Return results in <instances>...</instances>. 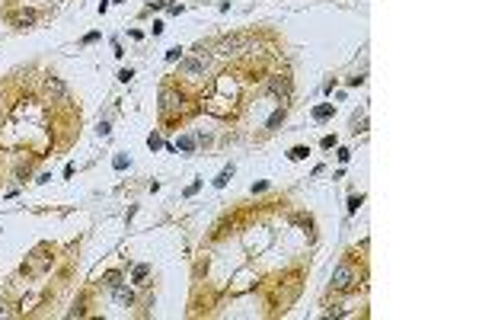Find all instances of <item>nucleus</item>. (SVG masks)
Masks as SVG:
<instances>
[{
  "label": "nucleus",
  "mask_w": 479,
  "mask_h": 320,
  "mask_svg": "<svg viewBox=\"0 0 479 320\" xmlns=\"http://www.w3.org/2000/svg\"><path fill=\"white\" fill-rule=\"evenodd\" d=\"M118 282H121L118 272H106V285H109V288H112V285H118Z\"/></svg>",
  "instance_id": "nucleus-16"
},
{
  "label": "nucleus",
  "mask_w": 479,
  "mask_h": 320,
  "mask_svg": "<svg viewBox=\"0 0 479 320\" xmlns=\"http://www.w3.org/2000/svg\"><path fill=\"white\" fill-rule=\"evenodd\" d=\"M230 176H233V167H224V170H221V176L214 179V186H217V189H224V186H227V179H230Z\"/></svg>",
  "instance_id": "nucleus-11"
},
{
  "label": "nucleus",
  "mask_w": 479,
  "mask_h": 320,
  "mask_svg": "<svg viewBox=\"0 0 479 320\" xmlns=\"http://www.w3.org/2000/svg\"><path fill=\"white\" fill-rule=\"evenodd\" d=\"M358 205H361V195H352V198H348V211H352V215L358 211Z\"/></svg>",
  "instance_id": "nucleus-15"
},
{
  "label": "nucleus",
  "mask_w": 479,
  "mask_h": 320,
  "mask_svg": "<svg viewBox=\"0 0 479 320\" xmlns=\"http://www.w3.org/2000/svg\"><path fill=\"white\" fill-rule=\"evenodd\" d=\"M176 109H182V96L176 90H163L160 93V112H163V116H173Z\"/></svg>",
  "instance_id": "nucleus-5"
},
{
  "label": "nucleus",
  "mask_w": 479,
  "mask_h": 320,
  "mask_svg": "<svg viewBox=\"0 0 479 320\" xmlns=\"http://www.w3.org/2000/svg\"><path fill=\"white\" fill-rule=\"evenodd\" d=\"M125 167H128V157H125V154H118V157H115V170H125Z\"/></svg>",
  "instance_id": "nucleus-18"
},
{
  "label": "nucleus",
  "mask_w": 479,
  "mask_h": 320,
  "mask_svg": "<svg viewBox=\"0 0 479 320\" xmlns=\"http://www.w3.org/2000/svg\"><path fill=\"white\" fill-rule=\"evenodd\" d=\"M307 154H310V148H291V154H287V157H291V160H303Z\"/></svg>",
  "instance_id": "nucleus-12"
},
{
  "label": "nucleus",
  "mask_w": 479,
  "mask_h": 320,
  "mask_svg": "<svg viewBox=\"0 0 479 320\" xmlns=\"http://www.w3.org/2000/svg\"><path fill=\"white\" fill-rule=\"evenodd\" d=\"M179 148H182V151H195V138H189V135L179 138Z\"/></svg>",
  "instance_id": "nucleus-14"
},
{
  "label": "nucleus",
  "mask_w": 479,
  "mask_h": 320,
  "mask_svg": "<svg viewBox=\"0 0 479 320\" xmlns=\"http://www.w3.org/2000/svg\"><path fill=\"white\" fill-rule=\"evenodd\" d=\"M284 116H287L284 109H278V112H272V119H268V122H265V128H278V125L284 122Z\"/></svg>",
  "instance_id": "nucleus-10"
},
{
  "label": "nucleus",
  "mask_w": 479,
  "mask_h": 320,
  "mask_svg": "<svg viewBox=\"0 0 479 320\" xmlns=\"http://www.w3.org/2000/svg\"><path fill=\"white\" fill-rule=\"evenodd\" d=\"M323 148H326V151L336 148V135H326V138H323Z\"/></svg>",
  "instance_id": "nucleus-19"
},
{
  "label": "nucleus",
  "mask_w": 479,
  "mask_h": 320,
  "mask_svg": "<svg viewBox=\"0 0 479 320\" xmlns=\"http://www.w3.org/2000/svg\"><path fill=\"white\" fill-rule=\"evenodd\" d=\"M13 23L20 26V29H26V26H32V23H36V13H32V10H26V13H16V20H13Z\"/></svg>",
  "instance_id": "nucleus-8"
},
{
  "label": "nucleus",
  "mask_w": 479,
  "mask_h": 320,
  "mask_svg": "<svg viewBox=\"0 0 479 320\" xmlns=\"http://www.w3.org/2000/svg\"><path fill=\"white\" fill-rule=\"evenodd\" d=\"M147 272H150V266H134V282H144Z\"/></svg>",
  "instance_id": "nucleus-13"
},
{
  "label": "nucleus",
  "mask_w": 479,
  "mask_h": 320,
  "mask_svg": "<svg viewBox=\"0 0 479 320\" xmlns=\"http://www.w3.org/2000/svg\"><path fill=\"white\" fill-rule=\"evenodd\" d=\"M45 93L51 102H67V83L61 77H45Z\"/></svg>",
  "instance_id": "nucleus-4"
},
{
  "label": "nucleus",
  "mask_w": 479,
  "mask_h": 320,
  "mask_svg": "<svg viewBox=\"0 0 479 320\" xmlns=\"http://www.w3.org/2000/svg\"><path fill=\"white\" fill-rule=\"evenodd\" d=\"M112 298H115L121 307H128V304L134 301V291H131V288H125V285L118 282V285H112Z\"/></svg>",
  "instance_id": "nucleus-6"
},
{
  "label": "nucleus",
  "mask_w": 479,
  "mask_h": 320,
  "mask_svg": "<svg viewBox=\"0 0 479 320\" xmlns=\"http://www.w3.org/2000/svg\"><path fill=\"white\" fill-rule=\"evenodd\" d=\"M268 90H272L275 96H287V93H291V80H287V77H272V80H268Z\"/></svg>",
  "instance_id": "nucleus-7"
},
{
  "label": "nucleus",
  "mask_w": 479,
  "mask_h": 320,
  "mask_svg": "<svg viewBox=\"0 0 479 320\" xmlns=\"http://www.w3.org/2000/svg\"><path fill=\"white\" fill-rule=\"evenodd\" d=\"M217 51L221 55H243V51H252V39L249 36H227V39H221L217 42Z\"/></svg>",
  "instance_id": "nucleus-2"
},
{
  "label": "nucleus",
  "mask_w": 479,
  "mask_h": 320,
  "mask_svg": "<svg viewBox=\"0 0 479 320\" xmlns=\"http://www.w3.org/2000/svg\"><path fill=\"white\" fill-rule=\"evenodd\" d=\"M333 288L336 291H355L358 288V269L352 263H339L333 272Z\"/></svg>",
  "instance_id": "nucleus-1"
},
{
  "label": "nucleus",
  "mask_w": 479,
  "mask_h": 320,
  "mask_svg": "<svg viewBox=\"0 0 479 320\" xmlns=\"http://www.w3.org/2000/svg\"><path fill=\"white\" fill-rule=\"evenodd\" d=\"M195 51H198V58H186V61H182V74L192 77V80H195V77H202V74L208 71V55H205V48L198 45Z\"/></svg>",
  "instance_id": "nucleus-3"
},
{
  "label": "nucleus",
  "mask_w": 479,
  "mask_h": 320,
  "mask_svg": "<svg viewBox=\"0 0 479 320\" xmlns=\"http://www.w3.org/2000/svg\"><path fill=\"white\" fill-rule=\"evenodd\" d=\"M160 144H163V141H160V135H150V138H147V148H150V151H156Z\"/></svg>",
  "instance_id": "nucleus-17"
},
{
  "label": "nucleus",
  "mask_w": 479,
  "mask_h": 320,
  "mask_svg": "<svg viewBox=\"0 0 479 320\" xmlns=\"http://www.w3.org/2000/svg\"><path fill=\"white\" fill-rule=\"evenodd\" d=\"M179 51H182V48H170V51H167V61H176V58H179Z\"/></svg>",
  "instance_id": "nucleus-20"
},
{
  "label": "nucleus",
  "mask_w": 479,
  "mask_h": 320,
  "mask_svg": "<svg viewBox=\"0 0 479 320\" xmlns=\"http://www.w3.org/2000/svg\"><path fill=\"white\" fill-rule=\"evenodd\" d=\"M329 116H333V106H329V102H323V106L313 109V119H316V122H323V119H329Z\"/></svg>",
  "instance_id": "nucleus-9"
}]
</instances>
